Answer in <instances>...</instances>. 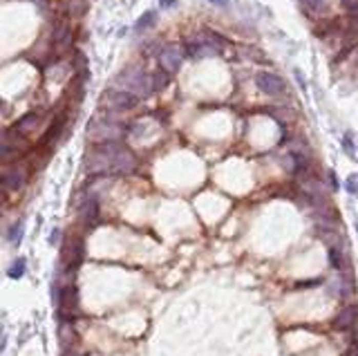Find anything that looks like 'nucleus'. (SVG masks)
<instances>
[{"label":"nucleus","mask_w":358,"mask_h":356,"mask_svg":"<svg viewBox=\"0 0 358 356\" xmlns=\"http://www.w3.org/2000/svg\"><path fill=\"white\" fill-rule=\"evenodd\" d=\"M137 168V159L121 141H101L94 144L85 159L88 175H130Z\"/></svg>","instance_id":"nucleus-1"},{"label":"nucleus","mask_w":358,"mask_h":356,"mask_svg":"<svg viewBox=\"0 0 358 356\" xmlns=\"http://www.w3.org/2000/svg\"><path fill=\"white\" fill-rule=\"evenodd\" d=\"M112 88H119L123 92H128V94H134L137 99H148L155 92V83H152V76H148L141 67H128V70H123L114 78Z\"/></svg>","instance_id":"nucleus-2"},{"label":"nucleus","mask_w":358,"mask_h":356,"mask_svg":"<svg viewBox=\"0 0 358 356\" xmlns=\"http://www.w3.org/2000/svg\"><path fill=\"white\" fill-rule=\"evenodd\" d=\"M130 132V126L123 124V121L116 119H103L98 116L88 126V139L94 141V144H101V141H121L126 134Z\"/></svg>","instance_id":"nucleus-3"},{"label":"nucleus","mask_w":358,"mask_h":356,"mask_svg":"<svg viewBox=\"0 0 358 356\" xmlns=\"http://www.w3.org/2000/svg\"><path fill=\"white\" fill-rule=\"evenodd\" d=\"M226 41L213 32H202L195 38L188 41V54L190 56H204V54H217Z\"/></svg>","instance_id":"nucleus-4"},{"label":"nucleus","mask_w":358,"mask_h":356,"mask_svg":"<svg viewBox=\"0 0 358 356\" xmlns=\"http://www.w3.org/2000/svg\"><path fill=\"white\" fill-rule=\"evenodd\" d=\"M101 101H103V108L110 110V112H128V110L137 108V103L141 99H137L134 94H128V92H123L119 88H110L103 92Z\"/></svg>","instance_id":"nucleus-5"},{"label":"nucleus","mask_w":358,"mask_h":356,"mask_svg":"<svg viewBox=\"0 0 358 356\" xmlns=\"http://www.w3.org/2000/svg\"><path fill=\"white\" fill-rule=\"evenodd\" d=\"M182 61H184V47L179 45H168L159 52L157 56V63L162 70H166L168 74H175V72L182 67Z\"/></svg>","instance_id":"nucleus-6"},{"label":"nucleus","mask_w":358,"mask_h":356,"mask_svg":"<svg viewBox=\"0 0 358 356\" xmlns=\"http://www.w3.org/2000/svg\"><path fill=\"white\" fill-rule=\"evenodd\" d=\"M25 182H27V168H23V166H9L5 164V170H3V188L5 191H21V188L25 186Z\"/></svg>","instance_id":"nucleus-7"},{"label":"nucleus","mask_w":358,"mask_h":356,"mask_svg":"<svg viewBox=\"0 0 358 356\" xmlns=\"http://www.w3.org/2000/svg\"><path fill=\"white\" fill-rule=\"evenodd\" d=\"M255 83H257V88L269 96H280L282 92H285V81L277 74H271V72H257Z\"/></svg>","instance_id":"nucleus-8"},{"label":"nucleus","mask_w":358,"mask_h":356,"mask_svg":"<svg viewBox=\"0 0 358 356\" xmlns=\"http://www.w3.org/2000/svg\"><path fill=\"white\" fill-rule=\"evenodd\" d=\"M72 45V29H70V23L67 21H61L56 29H54V52L56 54H63L70 50Z\"/></svg>","instance_id":"nucleus-9"},{"label":"nucleus","mask_w":358,"mask_h":356,"mask_svg":"<svg viewBox=\"0 0 358 356\" xmlns=\"http://www.w3.org/2000/svg\"><path fill=\"white\" fill-rule=\"evenodd\" d=\"M336 327L341 329V331H347L351 327H356L358 325V311H356V307L354 305H345L341 311H338V316H336Z\"/></svg>","instance_id":"nucleus-10"},{"label":"nucleus","mask_w":358,"mask_h":356,"mask_svg":"<svg viewBox=\"0 0 358 356\" xmlns=\"http://www.w3.org/2000/svg\"><path fill=\"white\" fill-rule=\"evenodd\" d=\"M83 258H85L83 240H81V238H76V240L70 242V249H67V265H70L72 269H76L83 262Z\"/></svg>","instance_id":"nucleus-11"},{"label":"nucleus","mask_w":358,"mask_h":356,"mask_svg":"<svg viewBox=\"0 0 358 356\" xmlns=\"http://www.w3.org/2000/svg\"><path fill=\"white\" fill-rule=\"evenodd\" d=\"M38 126V114L36 112H29V114H25V116H21V119L16 121V130L21 132V134H29L34 130V128Z\"/></svg>","instance_id":"nucleus-12"},{"label":"nucleus","mask_w":358,"mask_h":356,"mask_svg":"<svg viewBox=\"0 0 358 356\" xmlns=\"http://www.w3.org/2000/svg\"><path fill=\"white\" fill-rule=\"evenodd\" d=\"M63 126H65V114H58L56 119H54L52 128H49V130L45 132V137H43L41 144H43V146H49V144H52V141H54V139H56L58 134H61V130H63Z\"/></svg>","instance_id":"nucleus-13"},{"label":"nucleus","mask_w":358,"mask_h":356,"mask_svg":"<svg viewBox=\"0 0 358 356\" xmlns=\"http://www.w3.org/2000/svg\"><path fill=\"white\" fill-rule=\"evenodd\" d=\"M81 215H83V222L85 224H94L96 222V217H98V204H96V200H88L83 204V208H81Z\"/></svg>","instance_id":"nucleus-14"},{"label":"nucleus","mask_w":358,"mask_h":356,"mask_svg":"<svg viewBox=\"0 0 358 356\" xmlns=\"http://www.w3.org/2000/svg\"><path fill=\"white\" fill-rule=\"evenodd\" d=\"M331 291H334V293H336L338 298H345V296H349V293H351L349 280H343V278H338V280H334V285H331Z\"/></svg>","instance_id":"nucleus-15"},{"label":"nucleus","mask_w":358,"mask_h":356,"mask_svg":"<svg viewBox=\"0 0 358 356\" xmlns=\"http://www.w3.org/2000/svg\"><path fill=\"white\" fill-rule=\"evenodd\" d=\"M329 258H331V265H334L338 271H343V269H345V255H343V251L338 249V247H329Z\"/></svg>","instance_id":"nucleus-16"},{"label":"nucleus","mask_w":358,"mask_h":356,"mask_svg":"<svg viewBox=\"0 0 358 356\" xmlns=\"http://www.w3.org/2000/svg\"><path fill=\"white\" fill-rule=\"evenodd\" d=\"M168 76H170L168 72L159 67V70L155 72V74H152V83H155V90H164L166 85H168Z\"/></svg>","instance_id":"nucleus-17"},{"label":"nucleus","mask_w":358,"mask_h":356,"mask_svg":"<svg viewBox=\"0 0 358 356\" xmlns=\"http://www.w3.org/2000/svg\"><path fill=\"white\" fill-rule=\"evenodd\" d=\"M155 21H157V14H155V11H146V14L137 21V29H146V27L155 25Z\"/></svg>","instance_id":"nucleus-18"},{"label":"nucleus","mask_w":358,"mask_h":356,"mask_svg":"<svg viewBox=\"0 0 358 356\" xmlns=\"http://www.w3.org/2000/svg\"><path fill=\"white\" fill-rule=\"evenodd\" d=\"M307 9L309 11H325L327 7H329V3L327 0H305Z\"/></svg>","instance_id":"nucleus-19"},{"label":"nucleus","mask_w":358,"mask_h":356,"mask_svg":"<svg viewBox=\"0 0 358 356\" xmlns=\"http://www.w3.org/2000/svg\"><path fill=\"white\" fill-rule=\"evenodd\" d=\"M23 273H25V260H16L9 269V278H21Z\"/></svg>","instance_id":"nucleus-20"},{"label":"nucleus","mask_w":358,"mask_h":356,"mask_svg":"<svg viewBox=\"0 0 358 356\" xmlns=\"http://www.w3.org/2000/svg\"><path fill=\"white\" fill-rule=\"evenodd\" d=\"M21 238H23V222H18V224H14V229H11V233H9V240L14 244H18Z\"/></svg>","instance_id":"nucleus-21"},{"label":"nucleus","mask_w":358,"mask_h":356,"mask_svg":"<svg viewBox=\"0 0 358 356\" xmlns=\"http://www.w3.org/2000/svg\"><path fill=\"white\" fill-rule=\"evenodd\" d=\"M343 7L347 9L351 16H358V0H343Z\"/></svg>","instance_id":"nucleus-22"},{"label":"nucleus","mask_w":358,"mask_h":356,"mask_svg":"<svg viewBox=\"0 0 358 356\" xmlns=\"http://www.w3.org/2000/svg\"><path fill=\"white\" fill-rule=\"evenodd\" d=\"M347 191L351 195H358V177L356 175H351L349 180H347Z\"/></svg>","instance_id":"nucleus-23"},{"label":"nucleus","mask_w":358,"mask_h":356,"mask_svg":"<svg viewBox=\"0 0 358 356\" xmlns=\"http://www.w3.org/2000/svg\"><path fill=\"white\" fill-rule=\"evenodd\" d=\"M316 285H320V280H305V282H298V289H311V287H316Z\"/></svg>","instance_id":"nucleus-24"},{"label":"nucleus","mask_w":358,"mask_h":356,"mask_svg":"<svg viewBox=\"0 0 358 356\" xmlns=\"http://www.w3.org/2000/svg\"><path fill=\"white\" fill-rule=\"evenodd\" d=\"M211 3H213V5H217V7H226L228 0H211Z\"/></svg>","instance_id":"nucleus-25"},{"label":"nucleus","mask_w":358,"mask_h":356,"mask_svg":"<svg viewBox=\"0 0 358 356\" xmlns=\"http://www.w3.org/2000/svg\"><path fill=\"white\" fill-rule=\"evenodd\" d=\"M356 231H358V224H356Z\"/></svg>","instance_id":"nucleus-26"}]
</instances>
